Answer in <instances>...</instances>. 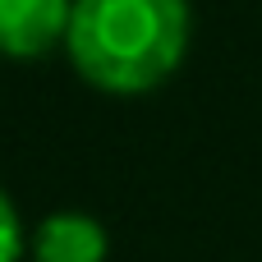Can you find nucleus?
<instances>
[{
	"label": "nucleus",
	"instance_id": "obj_3",
	"mask_svg": "<svg viewBox=\"0 0 262 262\" xmlns=\"http://www.w3.org/2000/svg\"><path fill=\"white\" fill-rule=\"evenodd\" d=\"M37 262H106V230L88 212H51L32 239Z\"/></svg>",
	"mask_w": 262,
	"mask_h": 262
},
{
	"label": "nucleus",
	"instance_id": "obj_4",
	"mask_svg": "<svg viewBox=\"0 0 262 262\" xmlns=\"http://www.w3.org/2000/svg\"><path fill=\"white\" fill-rule=\"evenodd\" d=\"M23 258V221L9 203V193L0 189V262H18Z\"/></svg>",
	"mask_w": 262,
	"mask_h": 262
},
{
	"label": "nucleus",
	"instance_id": "obj_2",
	"mask_svg": "<svg viewBox=\"0 0 262 262\" xmlns=\"http://www.w3.org/2000/svg\"><path fill=\"white\" fill-rule=\"evenodd\" d=\"M74 0H0V55H46L69 32Z\"/></svg>",
	"mask_w": 262,
	"mask_h": 262
},
{
	"label": "nucleus",
	"instance_id": "obj_1",
	"mask_svg": "<svg viewBox=\"0 0 262 262\" xmlns=\"http://www.w3.org/2000/svg\"><path fill=\"white\" fill-rule=\"evenodd\" d=\"M64 51L101 92H147L175 74L189 51L184 0H74Z\"/></svg>",
	"mask_w": 262,
	"mask_h": 262
}]
</instances>
